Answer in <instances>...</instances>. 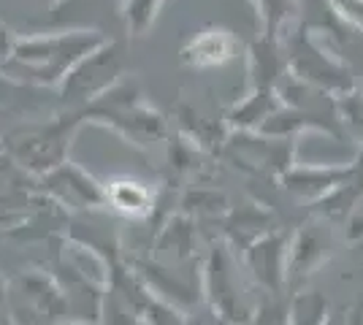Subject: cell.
Wrapping results in <instances>:
<instances>
[{
  "instance_id": "6da1fadb",
  "label": "cell",
  "mask_w": 363,
  "mask_h": 325,
  "mask_svg": "<svg viewBox=\"0 0 363 325\" xmlns=\"http://www.w3.org/2000/svg\"><path fill=\"white\" fill-rule=\"evenodd\" d=\"M206 287L212 290V307L225 320H242L247 317V309H244L242 301V279H239V271L230 261L225 249L214 247L212 258H209V268H206Z\"/></svg>"
},
{
  "instance_id": "7a4b0ae2",
  "label": "cell",
  "mask_w": 363,
  "mask_h": 325,
  "mask_svg": "<svg viewBox=\"0 0 363 325\" xmlns=\"http://www.w3.org/2000/svg\"><path fill=\"white\" fill-rule=\"evenodd\" d=\"M333 247L331 231L323 225V222H312L306 225L298 236V241L290 247V279L293 277H309L323 261H328Z\"/></svg>"
},
{
  "instance_id": "3957f363",
  "label": "cell",
  "mask_w": 363,
  "mask_h": 325,
  "mask_svg": "<svg viewBox=\"0 0 363 325\" xmlns=\"http://www.w3.org/2000/svg\"><path fill=\"white\" fill-rule=\"evenodd\" d=\"M247 263L263 287H269L272 293H279V287L285 282V241H282V236L272 233V236L257 239L247 252Z\"/></svg>"
},
{
  "instance_id": "277c9868",
  "label": "cell",
  "mask_w": 363,
  "mask_h": 325,
  "mask_svg": "<svg viewBox=\"0 0 363 325\" xmlns=\"http://www.w3.org/2000/svg\"><path fill=\"white\" fill-rule=\"evenodd\" d=\"M106 201L120 209L125 215L136 217V215H147L152 206V195L150 190L138 182H114V185L106 187Z\"/></svg>"
},
{
  "instance_id": "5b68a950",
  "label": "cell",
  "mask_w": 363,
  "mask_h": 325,
  "mask_svg": "<svg viewBox=\"0 0 363 325\" xmlns=\"http://www.w3.org/2000/svg\"><path fill=\"white\" fill-rule=\"evenodd\" d=\"M76 325H84V323H76Z\"/></svg>"
}]
</instances>
